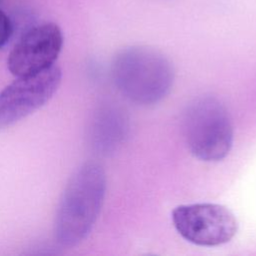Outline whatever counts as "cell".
Masks as SVG:
<instances>
[{"label":"cell","instance_id":"9","mask_svg":"<svg viewBox=\"0 0 256 256\" xmlns=\"http://www.w3.org/2000/svg\"><path fill=\"white\" fill-rule=\"evenodd\" d=\"M1 1H2V0H0V2H1Z\"/></svg>","mask_w":256,"mask_h":256},{"label":"cell","instance_id":"3","mask_svg":"<svg viewBox=\"0 0 256 256\" xmlns=\"http://www.w3.org/2000/svg\"><path fill=\"white\" fill-rule=\"evenodd\" d=\"M184 137L191 153L203 161H218L230 151L233 125L226 107L215 97L202 96L187 107Z\"/></svg>","mask_w":256,"mask_h":256},{"label":"cell","instance_id":"7","mask_svg":"<svg viewBox=\"0 0 256 256\" xmlns=\"http://www.w3.org/2000/svg\"><path fill=\"white\" fill-rule=\"evenodd\" d=\"M129 131V119L123 110L106 106L97 113L92 125V143L100 153L116 150L125 140Z\"/></svg>","mask_w":256,"mask_h":256},{"label":"cell","instance_id":"6","mask_svg":"<svg viewBox=\"0 0 256 256\" xmlns=\"http://www.w3.org/2000/svg\"><path fill=\"white\" fill-rule=\"evenodd\" d=\"M62 45L63 35L56 24L34 26L22 35L11 50L8 69L17 77L46 70L53 66Z\"/></svg>","mask_w":256,"mask_h":256},{"label":"cell","instance_id":"2","mask_svg":"<svg viewBox=\"0 0 256 256\" xmlns=\"http://www.w3.org/2000/svg\"><path fill=\"white\" fill-rule=\"evenodd\" d=\"M112 77L119 91L139 105H152L170 92L174 71L171 62L147 46L122 49L112 63Z\"/></svg>","mask_w":256,"mask_h":256},{"label":"cell","instance_id":"5","mask_svg":"<svg viewBox=\"0 0 256 256\" xmlns=\"http://www.w3.org/2000/svg\"><path fill=\"white\" fill-rule=\"evenodd\" d=\"M61 70L52 66L41 72L20 76L0 92V130L42 107L58 89Z\"/></svg>","mask_w":256,"mask_h":256},{"label":"cell","instance_id":"1","mask_svg":"<svg viewBox=\"0 0 256 256\" xmlns=\"http://www.w3.org/2000/svg\"><path fill=\"white\" fill-rule=\"evenodd\" d=\"M106 191L103 168L87 162L69 179L57 207L54 234L65 247L81 243L92 230L101 211Z\"/></svg>","mask_w":256,"mask_h":256},{"label":"cell","instance_id":"4","mask_svg":"<svg viewBox=\"0 0 256 256\" xmlns=\"http://www.w3.org/2000/svg\"><path fill=\"white\" fill-rule=\"evenodd\" d=\"M172 220L184 239L199 246L227 243L234 237L238 227L229 209L212 203L178 206L172 212Z\"/></svg>","mask_w":256,"mask_h":256},{"label":"cell","instance_id":"8","mask_svg":"<svg viewBox=\"0 0 256 256\" xmlns=\"http://www.w3.org/2000/svg\"><path fill=\"white\" fill-rule=\"evenodd\" d=\"M13 33V25L8 16L0 10V49L8 42Z\"/></svg>","mask_w":256,"mask_h":256}]
</instances>
